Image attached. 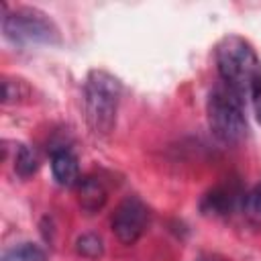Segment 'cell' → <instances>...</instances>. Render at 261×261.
<instances>
[{
    "label": "cell",
    "instance_id": "12",
    "mask_svg": "<svg viewBox=\"0 0 261 261\" xmlns=\"http://www.w3.org/2000/svg\"><path fill=\"white\" fill-rule=\"evenodd\" d=\"M243 210H245V216L255 222V224H261V181L245 196L243 200Z\"/></svg>",
    "mask_w": 261,
    "mask_h": 261
},
{
    "label": "cell",
    "instance_id": "10",
    "mask_svg": "<svg viewBox=\"0 0 261 261\" xmlns=\"http://www.w3.org/2000/svg\"><path fill=\"white\" fill-rule=\"evenodd\" d=\"M39 167V159L35 155L33 149L29 147H18V153H16V159H14V171L20 175V177H31Z\"/></svg>",
    "mask_w": 261,
    "mask_h": 261
},
{
    "label": "cell",
    "instance_id": "8",
    "mask_svg": "<svg viewBox=\"0 0 261 261\" xmlns=\"http://www.w3.org/2000/svg\"><path fill=\"white\" fill-rule=\"evenodd\" d=\"M230 200H232L230 190L226 192V190H222V188H216V190H212V192L204 198L202 208H204V212H208V214H224V212L230 208Z\"/></svg>",
    "mask_w": 261,
    "mask_h": 261
},
{
    "label": "cell",
    "instance_id": "13",
    "mask_svg": "<svg viewBox=\"0 0 261 261\" xmlns=\"http://www.w3.org/2000/svg\"><path fill=\"white\" fill-rule=\"evenodd\" d=\"M257 112H259V120H261V96H259V106H257Z\"/></svg>",
    "mask_w": 261,
    "mask_h": 261
},
{
    "label": "cell",
    "instance_id": "4",
    "mask_svg": "<svg viewBox=\"0 0 261 261\" xmlns=\"http://www.w3.org/2000/svg\"><path fill=\"white\" fill-rule=\"evenodd\" d=\"M2 14V31L4 37L18 45H33L43 43L51 45L59 41V31L55 22L37 8H16L14 12H8L6 6Z\"/></svg>",
    "mask_w": 261,
    "mask_h": 261
},
{
    "label": "cell",
    "instance_id": "9",
    "mask_svg": "<svg viewBox=\"0 0 261 261\" xmlns=\"http://www.w3.org/2000/svg\"><path fill=\"white\" fill-rule=\"evenodd\" d=\"M2 261H45V253L31 243H22L18 247H12L2 255Z\"/></svg>",
    "mask_w": 261,
    "mask_h": 261
},
{
    "label": "cell",
    "instance_id": "11",
    "mask_svg": "<svg viewBox=\"0 0 261 261\" xmlns=\"http://www.w3.org/2000/svg\"><path fill=\"white\" fill-rule=\"evenodd\" d=\"M75 251L82 255V257H88V259H98L102 253H104V245H102V239L88 232V234H82L77 241H75Z\"/></svg>",
    "mask_w": 261,
    "mask_h": 261
},
{
    "label": "cell",
    "instance_id": "2",
    "mask_svg": "<svg viewBox=\"0 0 261 261\" xmlns=\"http://www.w3.org/2000/svg\"><path fill=\"white\" fill-rule=\"evenodd\" d=\"M84 102H86V118L90 128L100 137L110 135L116 124L120 82L104 69L90 71L84 86Z\"/></svg>",
    "mask_w": 261,
    "mask_h": 261
},
{
    "label": "cell",
    "instance_id": "5",
    "mask_svg": "<svg viewBox=\"0 0 261 261\" xmlns=\"http://www.w3.org/2000/svg\"><path fill=\"white\" fill-rule=\"evenodd\" d=\"M147 220H149V210L143 204V200H139L137 196H128L114 210L110 224H112V232L122 245H135L145 232Z\"/></svg>",
    "mask_w": 261,
    "mask_h": 261
},
{
    "label": "cell",
    "instance_id": "7",
    "mask_svg": "<svg viewBox=\"0 0 261 261\" xmlns=\"http://www.w3.org/2000/svg\"><path fill=\"white\" fill-rule=\"evenodd\" d=\"M106 188L98 177H84L77 181V202L84 212L94 214L106 204Z\"/></svg>",
    "mask_w": 261,
    "mask_h": 261
},
{
    "label": "cell",
    "instance_id": "3",
    "mask_svg": "<svg viewBox=\"0 0 261 261\" xmlns=\"http://www.w3.org/2000/svg\"><path fill=\"white\" fill-rule=\"evenodd\" d=\"M208 124L222 143H239L247 135L243 98L228 86H218L208 96Z\"/></svg>",
    "mask_w": 261,
    "mask_h": 261
},
{
    "label": "cell",
    "instance_id": "6",
    "mask_svg": "<svg viewBox=\"0 0 261 261\" xmlns=\"http://www.w3.org/2000/svg\"><path fill=\"white\" fill-rule=\"evenodd\" d=\"M51 173L59 186L71 188L80 181V165L77 157L69 149H57L51 155Z\"/></svg>",
    "mask_w": 261,
    "mask_h": 261
},
{
    "label": "cell",
    "instance_id": "1",
    "mask_svg": "<svg viewBox=\"0 0 261 261\" xmlns=\"http://www.w3.org/2000/svg\"><path fill=\"white\" fill-rule=\"evenodd\" d=\"M216 67L218 73L232 92L241 98L261 96V61L251 47L239 35H228L216 45Z\"/></svg>",
    "mask_w": 261,
    "mask_h": 261
}]
</instances>
